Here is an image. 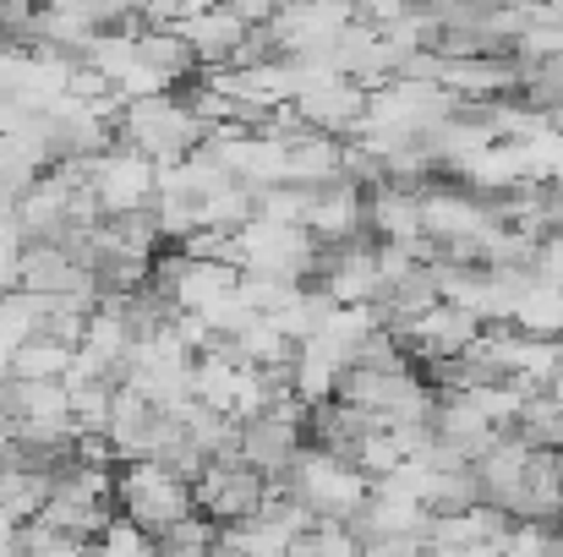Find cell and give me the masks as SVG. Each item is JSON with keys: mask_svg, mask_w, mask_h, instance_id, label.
Returning a JSON list of instances; mask_svg holds the SVG:
<instances>
[{"mask_svg": "<svg viewBox=\"0 0 563 557\" xmlns=\"http://www.w3.org/2000/svg\"><path fill=\"white\" fill-rule=\"evenodd\" d=\"M279 487L318 520V525H351L373 492V481L351 465V459H334L323 448H301L290 459V470L279 476Z\"/></svg>", "mask_w": 563, "mask_h": 557, "instance_id": "6da1fadb", "label": "cell"}, {"mask_svg": "<svg viewBox=\"0 0 563 557\" xmlns=\"http://www.w3.org/2000/svg\"><path fill=\"white\" fill-rule=\"evenodd\" d=\"M115 143L132 148V154H143L154 170H170V165H181L191 148L202 143V126L191 121L181 93H159V99H132L121 110Z\"/></svg>", "mask_w": 563, "mask_h": 557, "instance_id": "7a4b0ae2", "label": "cell"}, {"mask_svg": "<svg viewBox=\"0 0 563 557\" xmlns=\"http://www.w3.org/2000/svg\"><path fill=\"white\" fill-rule=\"evenodd\" d=\"M115 503H121V520L137 525L143 536H154V542L197 514L191 487L181 476H170L165 465H121V476H115Z\"/></svg>", "mask_w": 563, "mask_h": 557, "instance_id": "3957f363", "label": "cell"}, {"mask_svg": "<svg viewBox=\"0 0 563 557\" xmlns=\"http://www.w3.org/2000/svg\"><path fill=\"white\" fill-rule=\"evenodd\" d=\"M154 176H159V170H154L143 154L110 143V148L88 165V191H93V202H99L104 219H126V213H143V208L154 202Z\"/></svg>", "mask_w": 563, "mask_h": 557, "instance_id": "277c9868", "label": "cell"}, {"mask_svg": "<svg viewBox=\"0 0 563 557\" xmlns=\"http://www.w3.org/2000/svg\"><path fill=\"white\" fill-rule=\"evenodd\" d=\"M263 492H268V481L252 476L246 465H202V476L191 481L197 514H202V520H219V525H246V520H257Z\"/></svg>", "mask_w": 563, "mask_h": 557, "instance_id": "5b68a950", "label": "cell"}, {"mask_svg": "<svg viewBox=\"0 0 563 557\" xmlns=\"http://www.w3.org/2000/svg\"><path fill=\"white\" fill-rule=\"evenodd\" d=\"M416 202H421V235L438 241V246L476 241L487 224H498L493 202H482V197L465 191V186H421Z\"/></svg>", "mask_w": 563, "mask_h": 557, "instance_id": "8992f818", "label": "cell"}, {"mask_svg": "<svg viewBox=\"0 0 563 557\" xmlns=\"http://www.w3.org/2000/svg\"><path fill=\"white\" fill-rule=\"evenodd\" d=\"M296 115L312 137H334L345 143L362 121H367V88L345 82V77H318L296 93Z\"/></svg>", "mask_w": 563, "mask_h": 557, "instance_id": "52a82bcc", "label": "cell"}, {"mask_svg": "<svg viewBox=\"0 0 563 557\" xmlns=\"http://www.w3.org/2000/svg\"><path fill=\"white\" fill-rule=\"evenodd\" d=\"M307 235H312L323 252L351 246L356 235H367V191H356L351 181H334V186H323V191H312Z\"/></svg>", "mask_w": 563, "mask_h": 557, "instance_id": "ba28073f", "label": "cell"}, {"mask_svg": "<svg viewBox=\"0 0 563 557\" xmlns=\"http://www.w3.org/2000/svg\"><path fill=\"white\" fill-rule=\"evenodd\" d=\"M476 339H482V323H476L471 312H460V307H432V312L405 334V350H416V356L432 367V361H460Z\"/></svg>", "mask_w": 563, "mask_h": 557, "instance_id": "9c48e42d", "label": "cell"}, {"mask_svg": "<svg viewBox=\"0 0 563 557\" xmlns=\"http://www.w3.org/2000/svg\"><path fill=\"white\" fill-rule=\"evenodd\" d=\"M170 33L191 49L197 71H219V66H230V55H235V49H241V38H246V27H241L224 5H208L202 16H191V22L170 27Z\"/></svg>", "mask_w": 563, "mask_h": 557, "instance_id": "30bf717a", "label": "cell"}, {"mask_svg": "<svg viewBox=\"0 0 563 557\" xmlns=\"http://www.w3.org/2000/svg\"><path fill=\"white\" fill-rule=\"evenodd\" d=\"M340 377H345V356H340L334 345H323V339L296 345V356H290V393H296L307 410L329 404V399L340 393Z\"/></svg>", "mask_w": 563, "mask_h": 557, "instance_id": "8fae6325", "label": "cell"}, {"mask_svg": "<svg viewBox=\"0 0 563 557\" xmlns=\"http://www.w3.org/2000/svg\"><path fill=\"white\" fill-rule=\"evenodd\" d=\"M367 235H377V246L421 241V202H416V191H399V186L367 191Z\"/></svg>", "mask_w": 563, "mask_h": 557, "instance_id": "7c38bea8", "label": "cell"}, {"mask_svg": "<svg viewBox=\"0 0 563 557\" xmlns=\"http://www.w3.org/2000/svg\"><path fill=\"white\" fill-rule=\"evenodd\" d=\"M285 148H290L285 186L323 191V186L340 181V143H334V137H301V143H285Z\"/></svg>", "mask_w": 563, "mask_h": 557, "instance_id": "4fadbf2b", "label": "cell"}, {"mask_svg": "<svg viewBox=\"0 0 563 557\" xmlns=\"http://www.w3.org/2000/svg\"><path fill=\"white\" fill-rule=\"evenodd\" d=\"M509 328L526 334V339H553V345H563V290H553V285H531V290L520 296Z\"/></svg>", "mask_w": 563, "mask_h": 557, "instance_id": "5bb4252c", "label": "cell"}, {"mask_svg": "<svg viewBox=\"0 0 563 557\" xmlns=\"http://www.w3.org/2000/svg\"><path fill=\"white\" fill-rule=\"evenodd\" d=\"M44 318H49V301L27 296V290H5L0 296V350H22L27 339L44 334Z\"/></svg>", "mask_w": 563, "mask_h": 557, "instance_id": "9a60e30c", "label": "cell"}, {"mask_svg": "<svg viewBox=\"0 0 563 557\" xmlns=\"http://www.w3.org/2000/svg\"><path fill=\"white\" fill-rule=\"evenodd\" d=\"M329 312H334V307H329V296H318L312 285H301V290H296V296H290V301L268 318V323H274V328H279L290 345H307V339H318V334H323Z\"/></svg>", "mask_w": 563, "mask_h": 557, "instance_id": "2e32d148", "label": "cell"}, {"mask_svg": "<svg viewBox=\"0 0 563 557\" xmlns=\"http://www.w3.org/2000/svg\"><path fill=\"white\" fill-rule=\"evenodd\" d=\"M71 356H77L71 345L38 334V339H27V345L11 356V377H16V382H60V377L71 371Z\"/></svg>", "mask_w": 563, "mask_h": 557, "instance_id": "e0dca14e", "label": "cell"}, {"mask_svg": "<svg viewBox=\"0 0 563 557\" xmlns=\"http://www.w3.org/2000/svg\"><path fill=\"white\" fill-rule=\"evenodd\" d=\"M137 60H143L148 71H159L170 88L187 82V77H197V60H191V49L176 38V33H154V27H143V33H137Z\"/></svg>", "mask_w": 563, "mask_h": 557, "instance_id": "ac0fdd59", "label": "cell"}, {"mask_svg": "<svg viewBox=\"0 0 563 557\" xmlns=\"http://www.w3.org/2000/svg\"><path fill=\"white\" fill-rule=\"evenodd\" d=\"M509 437H515V443H526L531 454H542V448H563V410L548 399V393H531V399H526V410H520V421L509 426Z\"/></svg>", "mask_w": 563, "mask_h": 557, "instance_id": "d6986e66", "label": "cell"}, {"mask_svg": "<svg viewBox=\"0 0 563 557\" xmlns=\"http://www.w3.org/2000/svg\"><path fill=\"white\" fill-rule=\"evenodd\" d=\"M482 503L476 470H443L427 481V514H471Z\"/></svg>", "mask_w": 563, "mask_h": 557, "instance_id": "ffe728a7", "label": "cell"}, {"mask_svg": "<svg viewBox=\"0 0 563 557\" xmlns=\"http://www.w3.org/2000/svg\"><path fill=\"white\" fill-rule=\"evenodd\" d=\"M307 213H312V191H301V186H268V191H257V219H268V224L307 230Z\"/></svg>", "mask_w": 563, "mask_h": 557, "instance_id": "44dd1931", "label": "cell"}, {"mask_svg": "<svg viewBox=\"0 0 563 557\" xmlns=\"http://www.w3.org/2000/svg\"><path fill=\"white\" fill-rule=\"evenodd\" d=\"M88 557H159V542L143 536V531L126 525V520H110V525L99 531V542L88 547Z\"/></svg>", "mask_w": 563, "mask_h": 557, "instance_id": "7402d4cb", "label": "cell"}, {"mask_svg": "<svg viewBox=\"0 0 563 557\" xmlns=\"http://www.w3.org/2000/svg\"><path fill=\"white\" fill-rule=\"evenodd\" d=\"M197 318H202V328H208L213 339H235V334H241V328H246V323H252L257 312H252V307L241 301V290H230V296L208 301V307H202Z\"/></svg>", "mask_w": 563, "mask_h": 557, "instance_id": "603a6c76", "label": "cell"}, {"mask_svg": "<svg viewBox=\"0 0 563 557\" xmlns=\"http://www.w3.org/2000/svg\"><path fill=\"white\" fill-rule=\"evenodd\" d=\"M351 465L367 476V481H383L388 470H399L405 459H399V448L388 443V432H373V437H362L356 448H351Z\"/></svg>", "mask_w": 563, "mask_h": 557, "instance_id": "cb8c5ba5", "label": "cell"}, {"mask_svg": "<svg viewBox=\"0 0 563 557\" xmlns=\"http://www.w3.org/2000/svg\"><path fill=\"white\" fill-rule=\"evenodd\" d=\"M307 547H312V557H362V542L351 536V525H318L307 536Z\"/></svg>", "mask_w": 563, "mask_h": 557, "instance_id": "d4e9b609", "label": "cell"}, {"mask_svg": "<svg viewBox=\"0 0 563 557\" xmlns=\"http://www.w3.org/2000/svg\"><path fill=\"white\" fill-rule=\"evenodd\" d=\"M460 557H504V547L498 542H476V547H465Z\"/></svg>", "mask_w": 563, "mask_h": 557, "instance_id": "484cf974", "label": "cell"}, {"mask_svg": "<svg viewBox=\"0 0 563 557\" xmlns=\"http://www.w3.org/2000/svg\"><path fill=\"white\" fill-rule=\"evenodd\" d=\"M548 399H553V404H559V410H563V367L553 371V382H548Z\"/></svg>", "mask_w": 563, "mask_h": 557, "instance_id": "4316f807", "label": "cell"}]
</instances>
